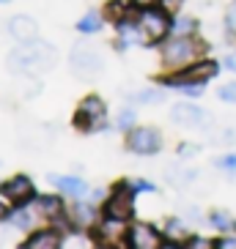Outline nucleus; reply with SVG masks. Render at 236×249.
<instances>
[{"mask_svg":"<svg viewBox=\"0 0 236 249\" xmlns=\"http://www.w3.org/2000/svg\"><path fill=\"white\" fill-rule=\"evenodd\" d=\"M220 99H222V102L236 104V82H228V85H222V88H220Z\"/></svg>","mask_w":236,"mask_h":249,"instance_id":"23","label":"nucleus"},{"mask_svg":"<svg viewBox=\"0 0 236 249\" xmlns=\"http://www.w3.org/2000/svg\"><path fill=\"white\" fill-rule=\"evenodd\" d=\"M135 189H143V192H151V189H154V186H151V183H146V181H138V183H135Z\"/></svg>","mask_w":236,"mask_h":249,"instance_id":"33","label":"nucleus"},{"mask_svg":"<svg viewBox=\"0 0 236 249\" xmlns=\"http://www.w3.org/2000/svg\"><path fill=\"white\" fill-rule=\"evenodd\" d=\"M129 148L140 156H154L162 148V137L157 129H148V126L146 129H132L129 132Z\"/></svg>","mask_w":236,"mask_h":249,"instance_id":"6","label":"nucleus"},{"mask_svg":"<svg viewBox=\"0 0 236 249\" xmlns=\"http://www.w3.org/2000/svg\"><path fill=\"white\" fill-rule=\"evenodd\" d=\"M165 238H173V241H184L187 238V227L181 219H170L165 227Z\"/></svg>","mask_w":236,"mask_h":249,"instance_id":"20","label":"nucleus"},{"mask_svg":"<svg viewBox=\"0 0 236 249\" xmlns=\"http://www.w3.org/2000/svg\"><path fill=\"white\" fill-rule=\"evenodd\" d=\"M217 247H236V238H222V241H217Z\"/></svg>","mask_w":236,"mask_h":249,"instance_id":"31","label":"nucleus"},{"mask_svg":"<svg viewBox=\"0 0 236 249\" xmlns=\"http://www.w3.org/2000/svg\"><path fill=\"white\" fill-rule=\"evenodd\" d=\"M198 52H200V47L192 38L176 36L162 47V60H165V66H170V69H187V66H192V60L198 58Z\"/></svg>","mask_w":236,"mask_h":249,"instance_id":"2","label":"nucleus"},{"mask_svg":"<svg viewBox=\"0 0 236 249\" xmlns=\"http://www.w3.org/2000/svg\"><path fill=\"white\" fill-rule=\"evenodd\" d=\"M225 25H228V30H231V33H236V0L231 3V8H228V17H225Z\"/></svg>","mask_w":236,"mask_h":249,"instance_id":"25","label":"nucleus"},{"mask_svg":"<svg viewBox=\"0 0 236 249\" xmlns=\"http://www.w3.org/2000/svg\"><path fill=\"white\" fill-rule=\"evenodd\" d=\"M217 167H222V170H234V173H236V156H222V159L217 161Z\"/></svg>","mask_w":236,"mask_h":249,"instance_id":"27","label":"nucleus"},{"mask_svg":"<svg viewBox=\"0 0 236 249\" xmlns=\"http://www.w3.org/2000/svg\"><path fill=\"white\" fill-rule=\"evenodd\" d=\"M36 205H39V216H47V219H52V216L60 211V200L52 197V195H47V197H39Z\"/></svg>","mask_w":236,"mask_h":249,"instance_id":"17","label":"nucleus"},{"mask_svg":"<svg viewBox=\"0 0 236 249\" xmlns=\"http://www.w3.org/2000/svg\"><path fill=\"white\" fill-rule=\"evenodd\" d=\"M77 28L82 30V33H96V30H102V17L99 14H85L77 22Z\"/></svg>","mask_w":236,"mask_h":249,"instance_id":"22","label":"nucleus"},{"mask_svg":"<svg viewBox=\"0 0 236 249\" xmlns=\"http://www.w3.org/2000/svg\"><path fill=\"white\" fill-rule=\"evenodd\" d=\"M77 126H82V129H96V126L104 124V102L102 99H96V96H88V99H82L80 110H77Z\"/></svg>","mask_w":236,"mask_h":249,"instance_id":"7","label":"nucleus"},{"mask_svg":"<svg viewBox=\"0 0 236 249\" xmlns=\"http://www.w3.org/2000/svg\"><path fill=\"white\" fill-rule=\"evenodd\" d=\"M129 99L138 102V104H157V102H162L165 99V93L162 90H138V93H132Z\"/></svg>","mask_w":236,"mask_h":249,"instance_id":"21","label":"nucleus"},{"mask_svg":"<svg viewBox=\"0 0 236 249\" xmlns=\"http://www.w3.org/2000/svg\"><path fill=\"white\" fill-rule=\"evenodd\" d=\"M195 154H198V148L190 145V142H181V145H178V156H181V159H184V156L190 159V156H195Z\"/></svg>","mask_w":236,"mask_h":249,"instance_id":"26","label":"nucleus"},{"mask_svg":"<svg viewBox=\"0 0 236 249\" xmlns=\"http://www.w3.org/2000/svg\"><path fill=\"white\" fill-rule=\"evenodd\" d=\"M157 0H132V6H140V8H148V6H154Z\"/></svg>","mask_w":236,"mask_h":249,"instance_id":"30","label":"nucleus"},{"mask_svg":"<svg viewBox=\"0 0 236 249\" xmlns=\"http://www.w3.org/2000/svg\"><path fill=\"white\" fill-rule=\"evenodd\" d=\"M225 66H228L231 71H236V55H228V58H225Z\"/></svg>","mask_w":236,"mask_h":249,"instance_id":"32","label":"nucleus"},{"mask_svg":"<svg viewBox=\"0 0 236 249\" xmlns=\"http://www.w3.org/2000/svg\"><path fill=\"white\" fill-rule=\"evenodd\" d=\"M3 216H6V203L0 200V219H3Z\"/></svg>","mask_w":236,"mask_h":249,"instance_id":"34","label":"nucleus"},{"mask_svg":"<svg viewBox=\"0 0 236 249\" xmlns=\"http://www.w3.org/2000/svg\"><path fill=\"white\" fill-rule=\"evenodd\" d=\"M212 225L217 227V230H222V233H228V230L236 227V222H234V216H231L228 211H214L212 213Z\"/></svg>","mask_w":236,"mask_h":249,"instance_id":"19","label":"nucleus"},{"mask_svg":"<svg viewBox=\"0 0 236 249\" xmlns=\"http://www.w3.org/2000/svg\"><path fill=\"white\" fill-rule=\"evenodd\" d=\"M214 74H217V63H212V60H203V63H192V66H187L184 71H181V77L170 80V85H173V88H178V85H184V82L209 80V77H214Z\"/></svg>","mask_w":236,"mask_h":249,"instance_id":"12","label":"nucleus"},{"mask_svg":"<svg viewBox=\"0 0 236 249\" xmlns=\"http://www.w3.org/2000/svg\"><path fill=\"white\" fill-rule=\"evenodd\" d=\"M135 124V110H124L118 115V129H132Z\"/></svg>","mask_w":236,"mask_h":249,"instance_id":"24","label":"nucleus"},{"mask_svg":"<svg viewBox=\"0 0 236 249\" xmlns=\"http://www.w3.org/2000/svg\"><path fill=\"white\" fill-rule=\"evenodd\" d=\"M176 30H178V33H190V30H192V22H190V19H187V22H178Z\"/></svg>","mask_w":236,"mask_h":249,"instance_id":"29","label":"nucleus"},{"mask_svg":"<svg viewBox=\"0 0 236 249\" xmlns=\"http://www.w3.org/2000/svg\"><path fill=\"white\" fill-rule=\"evenodd\" d=\"M0 3H6V0H0Z\"/></svg>","mask_w":236,"mask_h":249,"instance_id":"35","label":"nucleus"},{"mask_svg":"<svg viewBox=\"0 0 236 249\" xmlns=\"http://www.w3.org/2000/svg\"><path fill=\"white\" fill-rule=\"evenodd\" d=\"M126 238H129V247L132 249H157L159 244H162L159 233H157L151 225H135Z\"/></svg>","mask_w":236,"mask_h":249,"instance_id":"11","label":"nucleus"},{"mask_svg":"<svg viewBox=\"0 0 236 249\" xmlns=\"http://www.w3.org/2000/svg\"><path fill=\"white\" fill-rule=\"evenodd\" d=\"M192 178H195V173L187 170L184 164H168V167H165V181H168L170 186H178V189H181V186H187Z\"/></svg>","mask_w":236,"mask_h":249,"instance_id":"14","label":"nucleus"},{"mask_svg":"<svg viewBox=\"0 0 236 249\" xmlns=\"http://www.w3.org/2000/svg\"><path fill=\"white\" fill-rule=\"evenodd\" d=\"M138 28H140V33H143L146 38H151V41H159V38H162L165 33L170 30L168 11H165V8L148 6L146 11L140 14V22H138Z\"/></svg>","mask_w":236,"mask_h":249,"instance_id":"4","label":"nucleus"},{"mask_svg":"<svg viewBox=\"0 0 236 249\" xmlns=\"http://www.w3.org/2000/svg\"><path fill=\"white\" fill-rule=\"evenodd\" d=\"M170 121L178 124V126H184V129H195V126H200L203 121H206V115H203V110L195 107V104L178 102V104L170 107Z\"/></svg>","mask_w":236,"mask_h":249,"instance_id":"8","label":"nucleus"},{"mask_svg":"<svg viewBox=\"0 0 236 249\" xmlns=\"http://www.w3.org/2000/svg\"><path fill=\"white\" fill-rule=\"evenodd\" d=\"M181 213H187V219H190V222H198V219H200V211L195 208V205H187V208H181Z\"/></svg>","mask_w":236,"mask_h":249,"instance_id":"28","label":"nucleus"},{"mask_svg":"<svg viewBox=\"0 0 236 249\" xmlns=\"http://www.w3.org/2000/svg\"><path fill=\"white\" fill-rule=\"evenodd\" d=\"M3 195L8 203H25L36 195V189H33V181L28 176H14L11 181L3 183Z\"/></svg>","mask_w":236,"mask_h":249,"instance_id":"9","label":"nucleus"},{"mask_svg":"<svg viewBox=\"0 0 236 249\" xmlns=\"http://www.w3.org/2000/svg\"><path fill=\"white\" fill-rule=\"evenodd\" d=\"M8 33H11V38L14 41H33L36 38V33H39V25H36V19L33 17H28V14H17V17H11L8 19Z\"/></svg>","mask_w":236,"mask_h":249,"instance_id":"10","label":"nucleus"},{"mask_svg":"<svg viewBox=\"0 0 236 249\" xmlns=\"http://www.w3.org/2000/svg\"><path fill=\"white\" fill-rule=\"evenodd\" d=\"M58 52L52 50L47 41H22L17 50L8 52V71L14 74H44L55 66Z\"/></svg>","mask_w":236,"mask_h":249,"instance_id":"1","label":"nucleus"},{"mask_svg":"<svg viewBox=\"0 0 236 249\" xmlns=\"http://www.w3.org/2000/svg\"><path fill=\"white\" fill-rule=\"evenodd\" d=\"M72 222L74 227H91L96 222V213L88 203H74L72 205Z\"/></svg>","mask_w":236,"mask_h":249,"instance_id":"16","label":"nucleus"},{"mask_svg":"<svg viewBox=\"0 0 236 249\" xmlns=\"http://www.w3.org/2000/svg\"><path fill=\"white\" fill-rule=\"evenodd\" d=\"M135 216V197L132 192H126L124 186L116 189L107 205H104V219H113V222H129Z\"/></svg>","mask_w":236,"mask_h":249,"instance_id":"5","label":"nucleus"},{"mask_svg":"<svg viewBox=\"0 0 236 249\" xmlns=\"http://www.w3.org/2000/svg\"><path fill=\"white\" fill-rule=\"evenodd\" d=\"M50 181L55 183L63 195H72V197H82L85 189H88L82 178H74V176H55V178H50Z\"/></svg>","mask_w":236,"mask_h":249,"instance_id":"13","label":"nucleus"},{"mask_svg":"<svg viewBox=\"0 0 236 249\" xmlns=\"http://www.w3.org/2000/svg\"><path fill=\"white\" fill-rule=\"evenodd\" d=\"M72 71L82 80H91L104 71V60L91 47H77V50H72Z\"/></svg>","mask_w":236,"mask_h":249,"instance_id":"3","label":"nucleus"},{"mask_svg":"<svg viewBox=\"0 0 236 249\" xmlns=\"http://www.w3.org/2000/svg\"><path fill=\"white\" fill-rule=\"evenodd\" d=\"M60 247V235L52 233V230H41V233L30 235L25 241V249H55Z\"/></svg>","mask_w":236,"mask_h":249,"instance_id":"15","label":"nucleus"},{"mask_svg":"<svg viewBox=\"0 0 236 249\" xmlns=\"http://www.w3.org/2000/svg\"><path fill=\"white\" fill-rule=\"evenodd\" d=\"M8 219H11V225H14V227H20V230H30L33 222H36V216H33L30 211H25V208H20V211H14Z\"/></svg>","mask_w":236,"mask_h":249,"instance_id":"18","label":"nucleus"}]
</instances>
